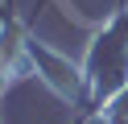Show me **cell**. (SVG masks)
Instances as JSON below:
<instances>
[{"label": "cell", "mask_w": 128, "mask_h": 124, "mask_svg": "<svg viewBox=\"0 0 128 124\" xmlns=\"http://www.w3.org/2000/svg\"><path fill=\"white\" fill-rule=\"evenodd\" d=\"M78 66H83V83H87L83 112H99L128 91V0H120L112 17L91 33Z\"/></svg>", "instance_id": "obj_1"}]
</instances>
